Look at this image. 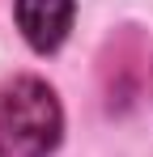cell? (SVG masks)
<instances>
[{
  "mask_svg": "<svg viewBox=\"0 0 153 157\" xmlns=\"http://www.w3.org/2000/svg\"><path fill=\"white\" fill-rule=\"evenodd\" d=\"M64 132V110L47 81L17 77L0 94V157H51Z\"/></svg>",
  "mask_w": 153,
  "mask_h": 157,
  "instance_id": "obj_1",
  "label": "cell"
},
{
  "mask_svg": "<svg viewBox=\"0 0 153 157\" xmlns=\"http://www.w3.org/2000/svg\"><path fill=\"white\" fill-rule=\"evenodd\" d=\"M76 17V0H17V26L34 51H55Z\"/></svg>",
  "mask_w": 153,
  "mask_h": 157,
  "instance_id": "obj_2",
  "label": "cell"
}]
</instances>
